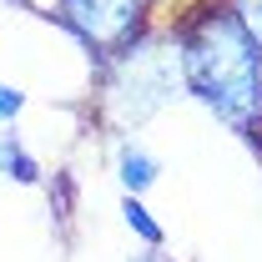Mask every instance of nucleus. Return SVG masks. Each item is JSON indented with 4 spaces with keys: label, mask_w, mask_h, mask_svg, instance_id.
Returning a JSON list of instances; mask_svg holds the SVG:
<instances>
[{
    "label": "nucleus",
    "mask_w": 262,
    "mask_h": 262,
    "mask_svg": "<svg viewBox=\"0 0 262 262\" xmlns=\"http://www.w3.org/2000/svg\"><path fill=\"white\" fill-rule=\"evenodd\" d=\"M15 5H26V10H35V15H46V20L56 15V0H15Z\"/></svg>",
    "instance_id": "1a4fd4ad"
},
{
    "label": "nucleus",
    "mask_w": 262,
    "mask_h": 262,
    "mask_svg": "<svg viewBox=\"0 0 262 262\" xmlns=\"http://www.w3.org/2000/svg\"><path fill=\"white\" fill-rule=\"evenodd\" d=\"M0 177H5V182H20V187H35V182H46L40 162L31 157V146H26V141H20L10 126H5V136H0Z\"/></svg>",
    "instance_id": "39448f33"
},
{
    "label": "nucleus",
    "mask_w": 262,
    "mask_h": 262,
    "mask_svg": "<svg viewBox=\"0 0 262 262\" xmlns=\"http://www.w3.org/2000/svg\"><path fill=\"white\" fill-rule=\"evenodd\" d=\"M116 177H121V187L126 192H151L157 187V177H162V162L146 151V146H136V141H121L116 146Z\"/></svg>",
    "instance_id": "20e7f679"
},
{
    "label": "nucleus",
    "mask_w": 262,
    "mask_h": 262,
    "mask_svg": "<svg viewBox=\"0 0 262 262\" xmlns=\"http://www.w3.org/2000/svg\"><path fill=\"white\" fill-rule=\"evenodd\" d=\"M227 10L237 15V26L247 31V40L262 51V0H227Z\"/></svg>",
    "instance_id": "0eeeda50"
},
{
    "label": "nucleus",
    "mask_w": 262,
    "mask_h": 262,
    "mask_svg": "<svg viewBox=\"0 0 262 262\" xmlns=\"http://www.w3.org/2000/svg\"><path fill=\"white\" fill-rule=\"evenodd\" d=\"M187 96H196L242 141L262 126V51L247 40L227 0H177L171 20Z\"/></svg>",
    "instance_id": "f257e3e1"
},
{
    "label": "nucleus",
    "mask_w": 262,
    "mask_h": 262,
    "mask_svg": "<svg viewBox=\"0 0 262 262\" xmlns=\"http://www.w3.org/2000/svg\"><path fill=\"white\" fill-rule=\"evenodd\" d=\"M157 5H166V0H157Z\"/></svg>",
    "instance_id": "f8f14e48"
},
{
    "label": "nucleus",
    "mask_w": 262,
    "mask_h": 262,
    "mask_svg": "<svg viewBox=\"0 0 262 262\" xmlns=\"http://www.w3.org/2000/svg\"><path fill=\"white\" fill-rule=\"evenodd\" d=\"M136 262H166V257H162V247H146V257H136Z\"/></svg>",
    "instance_id": "9d476101"
},
{
    "label": "nucleus",
    "mask_w": 262,
    "mask_h": 262,
    "mask_svg": "<svg viewBox=\"0 0 262 262\" xmlns=\"http://www.w3.org/2000/svg\"><path fill=\"white\" fill-rule=\"evenodd\" d=\"M157 15V0H56V26L76 35L91 61H106L116 46H126L136 31H146Z\"/></svg>",
    "instance_id": "7ed1b4c3"
},
{
    "label": "nucleus",
    "mask_w": 262,
    "mask_h": 262,
    "mask_svg": "<svg viewBox=\"0 0 262 262\" xmlns=\"http://www.w3.org/2000/svg\"><path fill=\"white\" fill-rule=\"evenodd\" d=\"M121 222H126V232H136V237H141L146 247H162V242H166L162 222H157V217L146 212V202H141L136 192H126V196H121Z\"/></svg>",
    "instance_id": "423d86ee"
},
{
    "label": "nucleus",
    "mask_w": 262,
    "mask_h": 262,
    "mask_svg": "<svg viewBox=\"0 0 262 262\" xmlns=\"http://www.w3.org/2000/svg\"><path fill=\"white\" fill-rule=\"evenodd\" d=\"M252 136H262V126H257V131H252ZM252 136H247V141H252Z\"/></svg>",
    "instance_id": "9b49d317"
},
{
    "label": "nucleus",
    "mask_w": 262,
    "mask_h": 262,
    "mask_svg": "<svg viewBox=\"0 0 262 262\" xmlns=\"http://www.w3.org/2000/svg\"><path fill=\"white\" fill-rule=\"evenodd\" d=\"M182 96H187V81H182V61H177V40L162 20L136 31L126 46H116L96 66V121L111 136L141 131Z\"/></svg>",
    "instance_id": "f03ea898"
},
{
    "label": "nucleus",
    "mask_w": 262,
    "mask_h": 262,
    "mask_svg": "<svg viewBox=\"0 0 262 262\" xmlns=\"http://www.w3.org/2000/svg\"><path fill=\"white\" fill-rule=\"evenodd\" d=\"M20 111H26V91L20 86H0V126H15Z\"/></svg>",
    "instance_id": "6e6552de"
}]
</instances>
